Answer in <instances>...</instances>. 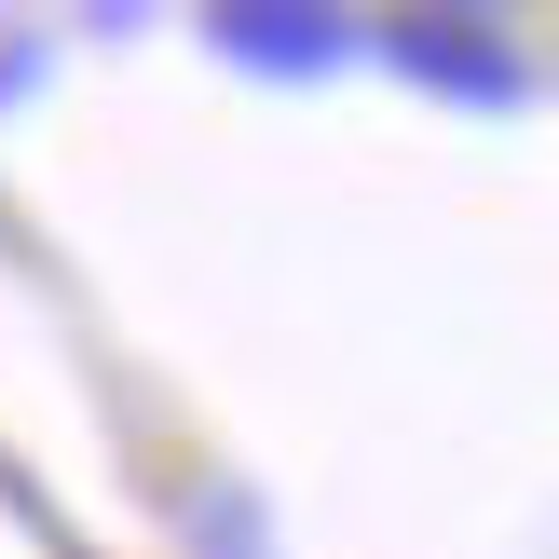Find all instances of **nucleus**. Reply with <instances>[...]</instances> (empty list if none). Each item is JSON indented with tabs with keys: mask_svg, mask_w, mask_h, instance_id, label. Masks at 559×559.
Returning <instances> with one entry per match:
<instances>
[{
	"mask_svg": "<svg viewBox=\"0 0 559 559\" xmlns=\"http://www.w3.org/2000/svg\"><path fill=\"white\" fill-rule=\"evenodd\" d=\"M396 55H409V69H437V82H464V96H519V69H506V55H491V41H464L451 14L396 27Z\"/></svg>",
	"mask_w": 559,
	"mask_h": 559,
	"instance_id": "nucleus-1",
	"label": "nucleus"
},
{
	"mask_svg": "<svg viewBox=\"0 0 559 559\" xmlns=\"http://www.w3.org/2000/svg\"><path fill=\"white\" fill-rule=\"evenodd\" d=\"M233 55H328V14H233Z\"/></svg>",
	"mask_w": 559,
	"mask_h": 559,
	"instance_id": "nucleus-2",
	"label": "nucleus"
}]
</instances>
